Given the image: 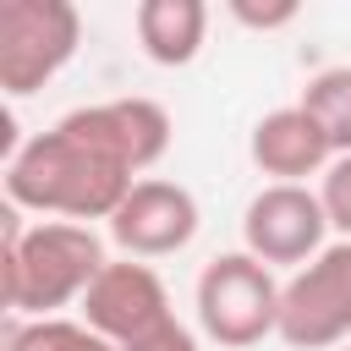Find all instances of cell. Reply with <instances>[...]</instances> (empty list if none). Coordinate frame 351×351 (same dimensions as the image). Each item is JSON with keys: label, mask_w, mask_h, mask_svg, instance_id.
I'll return each instance as SVG.
<instances>
[{"label": "cell", "mask_w": 351, "mask_h": 351, "mask_svg": "<svg viewBox=\"0 0 351 351\" xmlns=\"http://www.w3.org/2000/svg\"><path fill=\"white\" fill-rule=\"evenodd\" d=\"M132 186L137 176L88 132L77 110L5 154V203L44 219H110Z\"/></svg>", "instance_id": "cell-1"}, {"label": "cell", "mask_w": 351, "mask_h": 351, "mask_svg": "<svg viewBox=\"0 0 351 351\" xmlns=\"http://www.w3.org/2000/svg\"><path fill=\"white\" fill-rule=\"evenodd\" d=\"M5 241H0V296L22 318H55V307L82 302L99 280L104 241L93 225L77 219H38L22 225V208L5 203Z\"/></svg>", "instance_id": "cell-2"}, {"label": "cell", "mask_w": 351, "mask_h": 351, "mask_svg": "<svg viewBox=\"0 0 351 351\" xmlns=\"http://www.w3.org/2000/svg\"><path fill=\"white\" fill-rule=\"evenodd\" d=\"M280 280L269 263H258L247 247L219 252L197 274V324L214 346L247 351L263 335H280Z\"/></svg>", "instance_id": "cell-3"}, {"label": "cell", "mask_w": 351, "mask_h": 351, "mask_svg": "<svg viewBox=\"0 0 351 351\" xmlns=\"http://www.w3.org/2000/svg\"><path fill=\"white\" fill-rule=\"evenodd\" d=\"M82 16L71 0H5L0 5V88L11 99L38 93L71 66Z\"/></svg>", "instance_id": "cell-4"}, {"label": "cell", "mask_w": 351, "mask_h": 351, "mask_svg": "<svg viewBox=\"0 0 351 351\" xmlns=\"http://www.w3.org/2000/svg\"><path fill=\"white\" fill-rule=\"evenodd\" d=\"M280 340L296 351H329L351 340V241H329L280 291Z\"/></svg>", "instance_id": "cell-5"}, {"label": "cell", "mask_w": 351, "mask_h": 351, "mask_svg": "<svg viewBox=\"0 0 351 351\" xmlns=\"http://www.w3.org/2000/svg\"><path fill=\"white\" fill-rule=\"evenodd\" d=\"M324 236H329V214L318 203V192L307 186H291V181H269L247 214H241V241L258 263H296L307 269L318 252H324Z\"/></svg>", "instance_id": "cell-6"}, {"label": "cell", "mask_w": 351, "mask_h": 351, "mask_svg": "<svg viewBox=\"0 0 351 351\" xmlns=\"http://www.w3.org/2000/svg\"><path fill=\"white\" fill-rule=\"evenodd\" d=\"M165 318H176L170 313V291H165V280L143 258H110L99 269V280L88 285V296H82V324L99 329L115 346L143 340Z\"/></svg>", "instance_id": "cell-7"}, {"label": "cell", "mask_w": 351, "mask_h": 351, "mask_svg": "<svg viewBox=\"0 0 351 351\" xmlns=\"http://www.w3.org/2000/svg\"><path fill=\"white\" fill-rule=\"evenodd\" d=\"M192 236H197V197L165 176H143L110 214V241L126 258H170Z\"/></svg>", "instance_id": "cell-8"}, {"label": "cell", "mask_w": 351, "mask_h": 351, "mask_svg": "<svg viewBox=\"0 0 351 351\" xmlns=\"http://www.w3.org/2000/svg\"><path fill=\"white\" fill-rule=\"evenodd\" d=\"M247 148H252V165H258L263 176L291 181V186H302V176H318V170L335 165V148H329L324 126H318L302 104L269 110V115L252 126V143H247Z\"/></svg>", "instance_id": "cell-9"}, {"label": "cell", "mask_w": 351, "mask_h": 351, "mask_svg": "<svg viewBox=\"0 0 351 351\" xmlns=\"http://www.w3.org/2000/svg\"><path fill=\"white\" fill-rule=\"evenodd\" d=\"M104 143H110V154L143 181V170L148 165H159L165 159V148H170V115H165V104H154V99H104V104H82L77 110Z\"/></svg>", "instance_id": "cell-10"}, {"label": "cell", "mask_w": 351, "mask_h": 351, "mask_svg": "<svg viewBox=\"0 0 351 351\" xmlns=\"http://www.w3.org/2000/svg\"><path fill=\"white\" fill-rule=\"evenodd\" d=\"M203 33H208V5L203 0H143L137 5V44L154 66L197 60Z\"/></svg>", "instance_id": "cell-11"}, {"label": "cell", "mask_w": 351, "mask_h": 351, "mask_svg": "<svg viewBox=\"0 0 351 351\" xmlns=\"http://www.w3.org/2000/svg\"><path fill=\"white\" fill-rule=\"evenodd\" d=\"M296 104L324 126L335 159L351 154V66H324V71H313Z\"/></svg>", "instance_id": "cell-12"}, {"label": "cell", "mask_w": 351, "mask_h": 351, "mask_svg": "<svg viewBox=\"0 0 351 351\" xmlns=\"http://www.w3.org/2000/svg\"><path fill=\"white\" fill-rule=\"evenodd\" d=\"M5 351H121V346L77 318H16L5 329Z\"/></svg>", "instance_id": "cell-13"}, {"label": "cell", "mask_w": 351, "mask_h": 351, "mask_svg": "<svg viewBox=\"0 0 351 351\" xmlns=\"http://www.w3.org/2000/svg\"><path fill=\"white\" fill-rule=\"evenodd\" d=\"M318 203H324V214H329V230H340V241H351V154H340V159L324 170Z\"/></svg>", "instance_id": "cell-14"}, {"label": "cell", "mask_w": 351, "mask_h": 351, "mask_svg": "<svg viewBox=\"0 0 351 351\" xmlns=\"http://www.w3.org/2000/svg\"><path fill=\"white\" fill-rule=\"evenodd\" d=\"M230 16L241 27H258V33H274V27H291L296 22V5L280 0V5H247V0H230Z\"/></svg>", "instance_id": "cell-15"}, {"label": "cell", "mask_w": 351, "mask_h": 351, "mask_svg": "<svg viewBox=\"0 0 351 351\" xmlns=\"http://www.w3.org/2000/svg\"><path fill=\"white\" fill-rule=\"evenodd\" d=\"M121 351H197V335H192L181 318H165L159 329H148L143 340H132V346H121Z\"/></svg>", "instance_id": "cell-16"}, {"label": "cell", "mask_w": 351, "mask_h": 351, "mask_svg": "<svg viewBox=\"0 0 351 351\" xmlns=\"http://www.w3.org/2000/svg\"><path fill=\"white\" fill-rule=\"evenodd\" d=\"M340 351H351V340H346V346H340Z\"/></svg>", "instance_id": "cell-17"}]
</instances>
